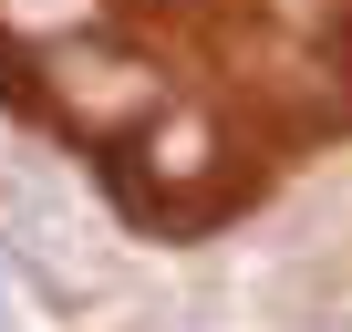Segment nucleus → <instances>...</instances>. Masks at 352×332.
Segmentation results:
<instances>
[{"mask_svg": "<svg viewBox=\"0 0 352 332\" xmlns=\"http://www.w3.org/2000/svg\"><path fill=\"white\" fill-rule=\"evenodd\" d=\"M208 166H218V125L208 114H166L145 135V187H197Z\"/></svg>", "mask_w": 352, "mask_h": 332, "instance_id": "obj_3", "label": "nucleus"}, {"mask_svg": "<svg viewBox=\"0 0 352 332\" xmlns=\"http://www.w3.org/2000/svg\"><path fill=\"white\" fill-rule=\"evenodd\" d=\"M42 94H52V114H63L73 135H124V125H145V114L166 104L155 63H145V52H124V42H104V32L63 42V52H52V73H42Z\"/></svg>", "mask_w": 352, "mask_h": 332, "instance_id": "obj_1", "label": "nucleus"}, {"mask_svg": "<svg viewBox=\"0 0 352 332\" xmlns=\"http://www.w3.org/2000/svg\"><path fill=\"white\" fill-rule=\"evenodd\" d=\"M0 32L11 42H83V32H104V0H0Z\"/></svg>", "mask_w": 352, "mask_h": 332, "instance_id": "obj_4", "label": "nucleus"}, {"mask_svg": "<svg viewBox=\"0 0 352 332\" xmlns=\"http://www.w3.org/2000/svg\"><path fill=\"white\" fill-rule=\"evenodd\" d=\"M259 322L270 332H352V260L331 249H290L259 270Z\"/></svg>", "mask_w": 352, "mask_h": 332, "instance_id": "obj_2", "label": "nucleus"}]
</instances>
